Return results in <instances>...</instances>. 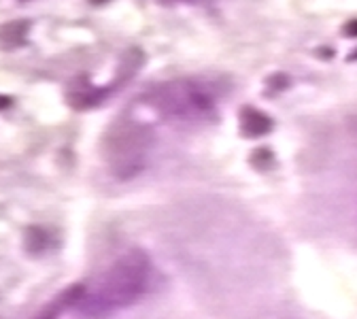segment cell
<instances>
[{
  "label": "cell",
  "mask_w": 357,
  "mask_h": 319,
  "mask_svg": "<svg viewBox=\"0 0 357 319\" xmlns=\"http://www.w3.org/2000/svg\"><path fill=\"white\" fill-rule=\"evenodd\" d=\"M149 279V255L141 249H130L107 268L92 290L83 288L77 306L87 319H105L137 302L147 292Z\"/></svg>",
  "instance_id": "6da1fadb"
},
{
  "label": "cell",
  "mask_w": 357,
  "mask_h": 319,
  "mask_svg": "<svg viewBox=\"0 0 357 319\" xmlns=\"http://www.w3.org/2000/svg\"><path fill=\"white\" fill-rule=\"evenodd\" d=\"M153 105L166 117L198 121L215 113V94L206 85L196 81H174L158 89Z\"/></svg>",
  "instance_id": "7a4b0ae2"
},
{
  "label": "cell",
  "mask_w": 357,
  "mask_h": 319,
  "mask_svg": "<svg viewBox=\"0 0 357 319\" xmlns=\"http://www.w3.org/2000/svg\"><path fill=\"white\" fill-rule=\"evenodd\" d=\"M149 149V134L137 124H121L109 132V145L105 149L109 168L119 179H132L145 168Z\"/></svg>",
  "instance_id": "3957f363"
},
{
  "label": "cell",
  "mask_w": 357,
  "mask_h": 319,
  "mask_svg": "<svg viewBox=\"0 0 357 319\" xmlns=\"http://www.w3.org/2000/svg\"><path fill=\"white\" fill-rule=\"evenodd\" d=\"M241 126H243L245 134L259 136V134H266L268 130L273 128V121L268 119L264 113L255 111V109H245L243 115H241Z\"/></svg>",
  "instance_id": "277c9868"
},
{
  "label": "cell",
  "mask_w": 357,
  "mask_h": 319,
  "mask_svg": "<svg viewBox=\"0 0 357 319\" xmlns=\"http://www.w3.org/2000/svg\"><path fill=\"white\" fill-rule=\"evenodd\" d=\"M81 294H83V288H73V290H68L58 302H54V304H50L45 311H40L34 319H58V313H60V309L64 306V304H70V302H75L77 304V300L81 298Z\"/></svg>",
  "instance_id": "5b68a950"
},
{
  "label": "cell",
  "mask_w": 357,
  "mask_h": 319,
  "mask_svg": "<svg viewBox=\"0 0 357 319\" xmlns=\"http://www.w3.org/2000/svg\"><path fill=\"white\" fill-rule=\"evenodd\" d=\"M7 105V101H0V107H5Z\"/></svg>",
  "instance_id": "8992f818"
}]
</instances>
